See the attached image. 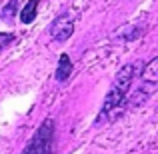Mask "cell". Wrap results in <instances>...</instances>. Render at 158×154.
<instances>
[{
  "mask_svg": "<svg viewBox=\"0 0 158 154\" xmlns=\"http://www.w3.org/2000/svg\"><path fill=\"white\" fill-rule=\"evenodd\" d=\"M38 4H40V0H30V2L22 8V12H20V22H22V24L34 22L36 12H38Z\"/></svg>",
  "mask_w": 158,
  "mask_h": 154,
  "instance_id": "cell-6",
  "label": "cell"
},
{
  "mask_svg": "<svg viewBox=\"0 0 158 154\" xmlns=\"http://www.w3.org/2000/svg\"><path fill=\"white\" fill-rule=\"evenodd\" d=\"M134 72H136V66L134 64H126L116 72L114 80H112V86L108 90L106 98H104V104H102V110H100V118L96 120L98 124L104 122L108 118L110 120V112H114L120 104H124L128 96V90L132 88V80H134Z\"/></svg>",
  "mask_w": 158,
  "mask_h": 154,
  "instance_id": "cell-1",
  "label": "cell"
},
{
  "mask_svg": "<svg viewBox=\"0 0 158 154\" xmlns=\"http://www.w3.org/2000/svg\"><path fill=\"white\" fill-rule=\"evenodd\" d=\"M74 32V16L72 14H60L50 26V36L56 42H64Z\"/></svg>",
  "mask_w": 158,
  "mask_h": 154,
  "instance_id": "cell-3",
  "label": "cell"
},
{
  "mask_svg": "<svg viewBox=\"0 0 158 154\" xmlns=\"http://www.w3.org/2000/svg\"><path fill=\"white\" fill-rule=\"evenodd\" d=\"M22 154H54V120L46 118L38 126Z\"/></svg>",
  "mask_w": 158,
  "mask_h": 154,
  "instance_id": "cell-2",
  "label": "cell"
},
{
  "mask_svg": "<svg viewBox=\"0 0 158 154\" xmlns=\"http://www.w3.org/2000/svg\"><path fill=\"white\" fill-rule=\"evenodd\" d=\"M12 42H14V34L12 32H0V50L8 48Z\"/></svg>",
  "mask_w": 158,
  "mask_h": 154,
  "instance_id": "cell-7",
  "label": "cell"
},
{
  "mask_svg": "<svg viewBox=\"0 0 158 154\" xmlns=\"http://www.w3.org/2000/svg\"><path fill=\"white\" fill-rule=\"evenodd\" d=\"M10 12H16V0H12L10 4H8L6 8L2 10V16H4V20H8L10 18Z\"/></svg>",
  "mask_w": 158,
  "mask_h": 154,
  "instance_id": "cell-8",
  "label": "cell"
},
{
  "mask_svg": "<svg viewBox=\"0 0 158 154\" xmlns=\"http://www.w3.org/2000/svg\"><path fill=\"white\" fill-rule=\"evenodd\" d=\"M140 80H142V84H152V86L158 84V56L152 58V60L142 68Z\"/></svg>",
  "mask_w": 158,
  "mask_h": 154,
  "instance_id": "cell-4",
  "label": "cell"
},
{
  "mask_svg": "<svg viewBox=\"0 0 158 154\" xmlns=\"http://www.w3.org/2000/svg\"><path fill=\"white\" fill-rule=\"evenodd\" d=\"M72 74V60L68 54H62L58 60V68H56V80L58 82H66Z\"/></svg>",
  "mask_w": 158,
  "mask_h": 154,
  "instance_id": "cell-5",
  "label": "cell"
}]
</instances>
